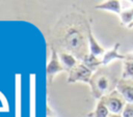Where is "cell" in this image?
Masks as SVG:
<instances>
[{
  "mask_svg": "<svg viewBox=\"0 0 133 117\" xmlns=\"http://www.w3.org/2000/svg\"><path fill=\"white\" fill-rule=\"evenodd\" d=\"M90 25L84 14L77 11L65 13L59 19L52 30V46L57 51H64L79 61L89 54L88 29Z\"/></svg>",
  "mask_w": 133,
  "mask_h": 117,
  "instance_id": "1",
  "label": "cell"
},
{
  "mask_svg": "<svg viewBox=\"0 0 133 117\" xmlns=\"http://www.w3.org/2000/svg\"><path fill=\"white\" fill-rule=\"evenodd\" d=\"M110 77L104 69L99 68L97 69L89 82L91 94L95 98L101 99L103 96L108 94V91L110 89Z\"/></svg>",
  "mask_w": 133,
  "mask_h": 117,
  "instance_id": "2",
  "label": "cell"
},
{
  "mask_svg": "<svg viewBox=\"0 0 133 117\" xmlns=\"http://www.w3.org/2000/svg\"><path fill=\"white\" fill-rule=\"evenodd\" d=\"M94 75V71H91L89 68H87L81 61L77 63L76 66H74L68 75L66 82L68 83H76V82H82L89 84L90 79Z\"/></svg>",
  "mask_w": 133,
  "mask_h": 117,
  "instance_id": "3",
  "label": "cell"
},
{
  "mask_svg": "<svg viewBox=\"0 0 133 117\" xmlns=\"http://www.w3.org/2000/svg\"><path fill=\"white\" fill-rule=\"evenodd\" d=\"M102 99L106 105L107 109L109 110L110 114H115V115H121L127 104L123 98V96L116 90L110 91L107 95L103 96Z\"/></svg>",
  "mask_w": 133,
  "mask_h": 117,
  "instance_id": "4",
  "label": "cell"
},
{
  "mask_svg": "<svg viewBox=\"0 0 133 117\" xmlns=\"http://www.w3.org/2000/svg\"><path fill=\"white\" fill-rule=\"evenodd\" d=\"M51 49V58L49 60V63L47 64V67H46V71H47V76L50 80V83L53 81V78L56 74L58 72H61L64 70L61 62H60V59H59V56H58V52L57 50L51 45L50 47Z\"/></svg>",
  "mask_w": 133,
  "mask_h": 117,
  "instance_id": "5",
  "label": "cell"
},
{
  "mask_svg": "<svg viewBox=\"0 0 133 117\" xmlns=\"http://www.w3.org/2000/svg\"><path fill=\"white\" fill-rule=\"evenodd\" d=\"M115 90L123 96L127 104H133V80L121 78L115 84Z\"/></svg>",
  "mask_w": 133,
  "mask_h": 117,
  "instance_id": "6",
  "label": "cell"
},
{
  "mask_svg": "<svg viewBox=\"0 0 133 117\" xmlns=\"http://www.w3.org/2000/svg\"><path fill=\"white\" fill-rule=\"evenodd\" d=\"M119 46H121L119 42H115L112 49H110L109 51H106V52H105V54L103 55V57H102V59H101L102 65L106 66V65H108L111 61H113V60H115V59L125 60V59L127 58L125 55H122V54L118 53V48H119Z\"/></svg>",
  "mask_w": 133,
  "mask_h": 117,
  "instance_id": "7",
  "label": "cell"
},
{
  "mask_svg": "<svg viewBox=\"0 0 133 117\" xmlns=\"http://www.w3.org/2000/svg\"><path fill=\"white\" fill-rule=\"evenodd\" d=\"M88 49H89V54L96 56V57H100L105 54V50L104 48H102L100 46V43L97 41V39L95 38L92 32H91V28L88 29Z\"/></svg>",
  "mask_w": 133,
  "mask_h": 117,
  "instance_id": "8",
  "label": "cell"
},
{
  "mask_svg": "<svg viewBox=\"0 0 133 117\" xmlns=\"http://www.w3.org/2000/svg\"><path fill=\"white\" fill-rule=\"evenodd\" d=\"M57 52H58V56H59L60 62L63 66L64 70L70 71L79 62V60L75 56H73L72 54H70L68 52H64V51H57Z\"/></svg>",
  "mask_w": 133,
  "mask_h": 117,
  "instance_id": "9",
  "label": "cell"
},
{
  "mask_svg": "<svg viewBox=\"0 0 133 117\" xmlns=\"http://www.w3.org/2000/svg\"><path fill=\"white\" fill-rule=\"evenodd\" d=\"M95 8L101 9V10L111 11V12L119 16L122 12V3L118 0H108V1H104V2L96 5Z\"/></svg>",
  "mask_w": 133,
  "mask_h": 117,
  "instance_id": "10",
  "label": "cell"
},
{
  "mask_svg": "<svg viewBox=\"0 0 133 117\" xmlns=\"http://www.w3.org/2000/svg\"><path fill=\"white\" fill-rule=\"evenodd\" d=\"M81 62L87 67V68H89L91 71H96L97 69H99L100 68V66L102 65V61H101V59H99L98 57H96V56H94V55H91V54H87V55H85L84 57H83V59L81 60Z\"/></svg>",
  "mask_w": 133,
  "mask_h": 117,
  "instance_id": "11",
  "label": "cell"
},
{
  "mask_svg": "<svg viewBox=\"0 0 133 117\" xmlns=\"http://www.w3.org/2000/svg\"><path fill=\"white\" fill-rule=\"evenodd\" d=\"M109 115H110V112L107 109L106 105L104 104L103 99L101 98V99H99L95 111L92 113L88 114V117H108Z\"/></svg>",
  "mask_w": 133,
  "mask_h": 117,
  "instance_id": "12",
  "label": "cell"
},
{
  "mask_svg": "<svg viewBox=\"0 0 133 117\" xmlns=\"http://www.w3.org/2000/svg\"><path fill=\"white\" fill-rule=\"evenodd\" d=\"M122 79L133 80V60H126L124 62V71L122 75Z\"/></svg>",
  "mask_w": 133,
  "mask_h": 117,
  "instance_id": "13",
  "label": "cell"
},
{
  "mask_svg": "<svg viewBox=\"0 0 133 117\" xmlns=\"http://www.w3.org/2000/svg\"><path fill=\"white\" fill-rule=\"evenodd\" d=\"M121 21L123 25H130L131 22H133V7L131 8H127L125 10H122L121 14H119Z\"/></svg>",
  "mask_w": 133,
  "mask_h": 117,
  "instance_id": "14",
  "label": "cell"
},
{
  "mask_svg": "<svg viewBox=\"0 0 133 117\" xmlns=\"http://www.w3.org/2000/svg\"><path fill=\"white\" fill-rule=\"evenodd\" d=\"M121 116L122 117H133V104H126Z\"/></svg>",
  "mask_w": 133,
  "mask_h": 117,
  "instance_id": "15",
  "label": "cell"
},
{
  "mask_svg": "<svg viewBox=\"0 0 133 117\" xmlns=\"http://www.w3.org/2000/svg\"><path fill=\"white\" fill-rule=\"evenodd\" d=\"M108 117H122L121 115H115V114H110Z\"/></svg>",
  "mask_w": 133,
  "mask_h": 117,
  "instance_id": "16",
  "label": "cell"
}]
</instances>
